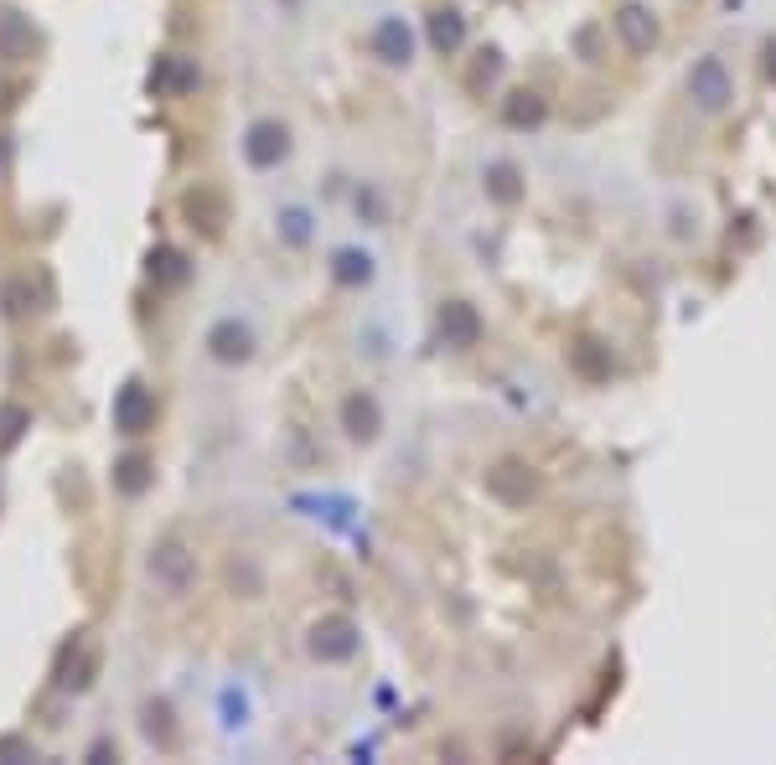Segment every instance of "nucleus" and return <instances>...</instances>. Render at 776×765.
Here are the masks:
<instances>
[{
	"mask_svg": "<svg viewBox=\"0 0 776 765\" xmlns=\"http://www.w3.org/2000/svg\"><path fill=\"white\" fill-rule=\"evenodd\" d=\"M151 579L161 590H171V595H187L192 590V579H197V554L187 548V538H161L156 548H151Z\"/></svg>",
	"mask_w": 776,
	"mask_h": 765,
	"instance_id": "f257e3e1",
	"label": "nucleus"
},
{
	"mask_svg": "<svg viewBox=\"0 0 776 765\" xmlns=\"http://www.w3.org/2000/svg\"><path fill=\"white\" fill-rule=\"evenodd\" d=\"M99 641L88 636V631H78L68 647H63V657H57V688H68V693H83L88 683L99 678Z\"/></svg>",
	"mask_w": 776,
	"mask_h": 765,
	"instance_id": "f03ea898",
	"label": "nucleus"
},
{
	"mask_svg": "<svg viewBox=\"0 0 776 765\" xmlns=\"http://www.w3.org/2000/svg\"><path fill=\"white\" fill-rule=\"evenodd\" d=\"M0 300H6V316L11 321H26L52 305V280L37 269V274H16V280H6V290H0Z\"/></svg>",
	"mask_w": 776,
	"mask_h": 765,
	"instance_id": "7ed1b4c3",
	"label": "nucleus"
},
{
	"mask_svg": "<svg viewBox=\"0 0 776 765\" xmlns=\"http://www.w3.org/2000/svg\"><path fill=\"white\" fill-rule=\"evenodd\" d=\"M182 212H187V223L202 233V238H218L223 233V223H228V202H223V192L218 187H187V197H182Z\"/></svg>",
	"mask_w": 776,
	"mask_h": 765,
	"instance_id": "20e7f679",
	"label": "nucleus"
},
{
	"mask_svg": "<svg viewBox=\"0 0 776 765\" xmlns=\"http://www.w3.org/2000/svg\"><path fill=\"white\" fill-rule=\"evenodd\" d=\"M689 94L699 99V109H709V114H720L725 104H730V73H725V63L720 57H704V63L689 73Z\"/></svg>",
	"mask_w": 776,
	"mask_h": 765,
	"instance_id": "39448f33",
	"label": "nucleus"
},
{
	"mask_svg": "<svg viewBox=\"0 0 776 765\" xmlns=\"http://www.w3.org/2000/svg\"><path fill=\"white\" fill-rule=\"evenodd\" d=\"M114 424H119L125 435H145V430H151V424H156V399H151V388H145V383H130L125 393H119V399H114Z\"/></svg>",
	"mask_w": 776,
	"mask_h": 765,
	"instance_id": "423d86ee",
	"label": "nucleus"
},
{
	"mask_svg": "<svg viewBox=\"0 0 776 765\" xmlns=\"http://www.w3.org/2000/svg\"><path fill=\"white\" fill-rule=\"evenodd\" d=\"M487 486H492V497H502L507 507H523L533 492H539V476H533L528 466H518V461H502V466L487 471Z\"/></svg>",
	"mask_w": 776,
	"mask_h": 765,
	"instance_id": "0eeeda50",
	"label": "nucleus"
},
{
	"mask_svg": "<svg viewBox=\"0 0 776 765\" xmlns=\"http://www.w3.org/2000/svg\"><path fill=\"white\" fill-rule=\"evenodd\" d=\"M42 37L37 26L26 21L21 11H0V57H11V63H26V57H37Z\"/></svg>",
	"mask_w": 776,
	"mask_h": 765,
	"instance_id": "6e6552de",
	"label": "nucleus"
},
{
	"mask_svg": "<svg viewBox=\"0 0 776 765\" xmlns=\"http://www.w3.org/2000/svg\"><path fill=\"white\" fill-rule=\"evenodd\" d=\"M249 161L254 166H280L285 161V150H290V135H285V125H275V119H259V125L249 130Z\"/></svg>",
	"mask_w": 776,
	"mask_h": 765,
	"instance_id": "1a4fd4ad",
	"label": "nucleus"
},
{
	"mask_svg": "<svg viewBox=\"0 0 776 765\" xmlns=\"http://www.w3.org/2000/svg\"><path fill=\"white\" fill-rule=\"evenodd\" d=\"M440 336H445L451 347H476V336H482V321H476V311H471L466 300H451V305L440 311Z\"/></svg>",
	"mask_w": 776,
	"mask_h": 765,
	"instance_id": "9d476101",
	"label": "nucleus"
},
{
	"mask_svg": "<svg viewBox=\"0 0 776 765\" xmlns=\"http://www.w3.org/2000/svg\"><path fill=\"white\" fill-rule=\"evenodd\" d=\"M352 626L342 621V616H332V621H321L316 631H311V652L316 657H326V662H342V657H352Z\"/></svg>",
	"mask_w": 776,
	"mask_h": 765,
	"instance_id": "9b49d317",
	"label": "nucleus"
},
{
	"mask_svg": "<svg viewBox=\"0 0 776 765\" xmlns=\"http://www.w3.org/2000/svg\"><path fill=\"white\" fill-rule=\"evenodd\" d=\"M342 424L352 440H373L378 435V404L368 399V393H352V399L342 404Z\"/></svg>",
	"mask_w": 776,
	"mask_h": 765,
	"instance_id": "f8f14e48",
	"label": "nucleus"
},
{
	"mask_svg": "<svg viewBox=\"0 0 776 765\" xmlns=\"http://www.w3.org/2000/svg\"><path fill=\"white\" fill-rule=\"evenodd\" d=\"M207 347H213V357H218V362H244L254 342H249V331L238 326V321H223V326H213Z\"/></svg>",
	"mask_w": 776,
	"mask_h": 765,
	"instance_id": "ddd939ff",
	"label": "nucleus"
},
{
	"mask_svg": "<svg viewBox=\"0 0 776 765\" xmlns=\"http://www.w3.org/2000/svg\"><path fill=\"white\" fill-rule=\"evenodd\" d=\"M616 32L626 37V47H632V52H647L652 42H658V26H652V16H647L642 6H626V11L616 16Z\"/></svg>",
	"mask_w": 776,
	"mask_h": 765,
	"instance_id": "4468645a",
	"label": "nucleus"
},
{
	"mask_svg": "<svg viewBox=\"0 0 776 765\" xmlns=\"http://www.w3.org/2000/svg\"><path fill=\"white\" fill-rule=\"evenodd\" d=\"M114 486L125 497H140L145 486H151V461H145V455H125V461L114 466Z\"/></svg>",
	"mask_w": 776,
	"mask_h": 765,
	"instance_id": "2eb2a0df",
	"label": "nucleus"
},
{
	"mask_svg": "<svg viewBox=\"0 0 776 765\" xmlns=\"http://www.w3.org/2000/svg\"><path fill=\"white\" fill-rule=\"evenodd\" d=\"M373 47H378L383 63H409V32H404L399 21H383L378 32H373Z\"/></svg>",
	"mask_w": 776,
	"mask_h": 765,
	"instance_id": "dca6fc26",
	"label": "nucleus"
},
{
	"mask_svg": "<svg viewBox=\"0 0 776 765\" xmlns=\"http://www.w3.org/2000/svg\"><path fill=\"white\" fill-rule=\"evenodd\" d=\"M140 729L151 734L161 750L176 745V724H171V709H166V703H145V709H140Z\"/></svg>",
	"mask_w": 776,
	"mask_h": 765,
	"instance_id": "f3484780",
	"label": "nucleus"
},
{
	"mask_svg": "<svg viewBox=\"0 0 776 765\" xmlns=\"http://www.w3.org/2000/svg\"><path fill=\"white\" fill-rule=\"evenodd\" d=\"M26 430H32V409H21V404H6V409H0V455H6Z\"/></svg>",
	"mask_w": 776,
	"mask_h": 765,
	"instance_id": "a211bd4d",
	"label": "nucleus"
},
{
	"mask_svg": "<svg viewBox=\"0 0 776 765\" xmlns=\"http://www.w3.org/2000/svg\"><path fill=\"white\" fill-rule=\"evenodd\" d=\"M430 42H435L440 52H456V47H461V16H456V11H440V16L430 21Z\"/></svg>",
	"mask_w": 776,
	"mask_h": 765,
	"instance_id": "6ab92c4d",
	"label": "nucleus"
},
{
	"mask_svg": "<svg viewBox=\"0 0 776 765\" xmlns=\"http://www.w3.org/2000/svg\"><path fill=\"white\" fill-rule=\"evenodd\" d=\"M151 274H156L161 285H182V280H187V259L171 254V249H161V254L151 259Z\"/></svg>",
	"mask_w": 776,
	"mask_h": 765,
	"instance_id": "aec40b11",
	"label": "nucleus"
},
{
	"mask_svg": "<svg viewBox=\"0 0 776 765\" xmlns=\"http://www.w3.org/2000/svg\"><path fill=\"white\" fill-rule=\"evenodd\" d=\"M539 114H544V104L533 94H513V104H507V119H513V125H539Z\"/></svg>",
	"mask_w": 776,
	"mask_h": 765,
	"instance_id": "412c9836",
	"label": "nucleus"
},
{
	"mask_svg": "<svg viewBox=\"0 0 776 765\" xmlns=\"http://www.w3.org/2000/svg\"><path fill=\"white\" fill-rule=\"evenodd\" d=\"M337 264H342V269H337L342 280H368V259H357V254H342Z\"/></svg>",
	"mask_w": 776,
	"mask_h": 765,
	"instance_id": "4be33fe9",
	"label": "nucleus"
},
{
	"mask_svg": "<svg viewBox=\"0 0 776 765\" xmlns=\"http://www.w3.org/2000/svg\"><path fill=\"white\" fill-rule=\"evenodd\" d=\"M492 192H497L502 202H507V197H513V192H518V187H513V171H507V166H497V171H492Z\"/></svg>",
	"mask_w": 776,
	"mask_h": 765,
	"instance_id": "5701e85b",
	"label": "nucleus"
},
{
	"mask_svg": "<svg viewBox=\"0 0 776 765\" xmlns=\"http://www.w3.org/2000/svg\"><path fill=\"white\" fill-rule=\"evenodd\" d=\"M11 109H16V83L0 78V114H11Z\"/></svg>",
	"mask_w": 776,
	"mask_h": 765,
	"instance_id": "b1692460",
	"label": "nucleus"
}]
</instances>
